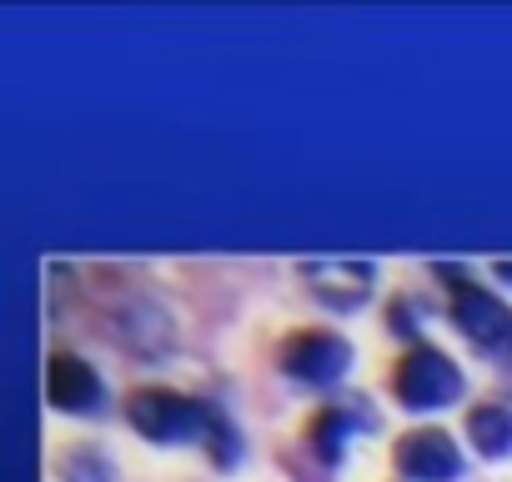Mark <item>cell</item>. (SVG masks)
<instances>
[{"label":"cell","mask_w":512,"mask_h":482,"mask_svg":"<svg viewBox=\"0 0 512 482\" xmlns=\"http://www.w3.org/2000/svg\"><path fill=\"white\" fill-rule=\"evenodd\" d=\"M342 432H347V427H342V417H337V412H327V417L312 427V437H317V447H322L327 457H337V452H342Z\"/></svg>","instance_id":"cell-9"},{"label":"cell","mask_w":512,"mask_h":482,"mask_svg":"<svg viewBox=\"0 0 512 482\" xmlns=\"http://www.w3.org/2000/svg\"><path fill=\"white\" fill-rule=\"evenodd\" d=\"M492 272H497V277H507V282H512V262H497V267H492Z\"/></svg>","instance_id":"cell-10"},{"label":"cell","mask_w":512,"mask_h":482,"mask_svg":"<svg viewBox=\"0 0 512 482\" xmlns=\"http://www.w3.org/2000/svg\"><path fill=\"white\" fill-rule=\"evenodd\" d=\"M46 392H51V402L66 407V412H91V407L101 402V377H96L81 357L56 352L51 367H46Z\"/></svg>","instance_id":"cell-7"},{"label":"cell","mask_w":512,"mask_h":482,"mask_svg":"<svg viewBox=\"0 0 512 482\" xmlns=\"http://www.w3.org/2000/svg\"><path fill=\"white\" fill-rule=\"evenodd\" d=\"M392 387H397L402 407L427 412V407H447V402L462 397V372H457V362L442 357L437 347H412V352L402 357Z\"/></svg>","instance_id":"cell-1"},{"label":"cell","mask_w":512,"mask_h":482,"mask_svg":"<svg viewBox=\"0 0 512 482\" xmlns=\"http://www.w3.org/2000/svg\"><path fill=\"white\" fill-rule=\"evenodd\" d=\"M347 362H352V347L337 332H302V337H292L282 347V367L297 382H317V387L337 382L347 372Z\"/></svg>","instance_id":"cell-4"},{"label":"cell","mask_w":512,"mask_h":482,"mask_svg":"<svg viewBox=\"0 0 512 482\" xmlns=\"http://www.w3.org/2000/svg\"><path fill=\"white\" fill-rule=\"evenodd\" d=\"M452 317H457V327H462L477 347H502V342H512V312H507L492 292H482V287H457Z\"/></svg>","instance_id":"cell-6"},{"label":"cell","mask_w":512,"mask_h":482,"mask_svg":"<svg viewBox=\"0 0 512 482\" xmlns=\"http://www.w3.org/2000/svg\"><path fill=\"white\" fill-rule=\"evenodd\" d=\"M126 412H131V427H136L141 437H151V442H181V437H196V432L211 422L201 402H191V397H181V392H166V387L136 392Z\"/></svg>","instance_id":"cell-2"},{"label":"cell","mask_w":512,"mask_h":482,"mask_svg":"<svg viewBox=\"0 0 512 482\" xmlns=\"http://www.w3.org/2000/svg\"><path fill=\"white\" fill-rule=\"evenodd\" d=\"M467 437L477 442L482 457H507L512 452V412L507 407H477L467 417Z\"/></svg>","instance_id":"cell-8"},{"label":"cell","mask_w":512,"mask_h":482,"mask_svg":"<svg viewBox=\"0 0 512 482\" xmlns=\"http://www.w3.org/2000/svg\"><path fill=\"white\" fill-rule=\"evenodd\" d=\"M397 467L412 482H452L462 472V452L447 432L437 427H417L407 437H397Z\"/></svg>","instance_id":"cell-5"},{"label":"cell","mask_w":512,"mask_h":482,"mask_svg":"<svg viewBox=\"0 0 512 482\" xmlns=\"http://www.w3.org/2000/svg\"><path fill=\"white\" fill-rule=\"evenodd\" d=\"M302 277H307V282H312V292H317L327 307H337V312L362 307V302L372 297V282H377L372 262H357V257H322V262H302Z\"/></svg>","instance_id":"cell-3"}]
</instances>
